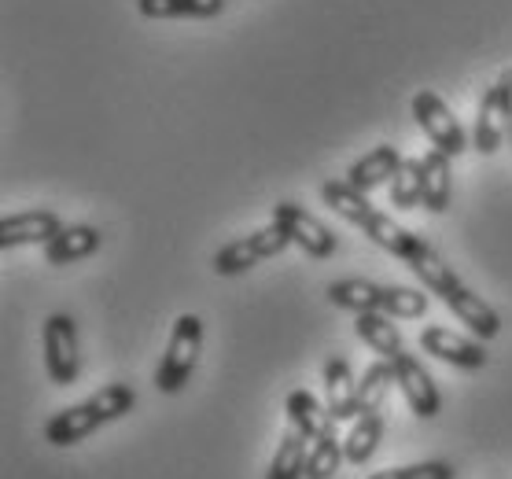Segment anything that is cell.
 Instances as JSON below:
<instances>
[{"label": "cell", "mask_w": 512, "mask_h": 479, "mask_svg": "<svg viewBox=\"0 0 512 479\" xmlns=\"http://www.w3.org/2000/svg\"><path fill=\"white\" fill-rule=\"evenodd\" d=\"M325 395H328V413L336 421H354L358 417V380L350 373L347 358H328L325 362Z\"/></svg>", "instance_id": "cell-13"}, {"label": "cell", "mask_w": 512, "mask_h": 479, "mask_svg": "<svg viewBox=\"0 0 512 479\" xmlns=\"http://www.w3.org/2000/svg\"><path fill=\"white\" fill-rule=\"evenodd\" d=\"M45 369L56 387H70L82 373V354H78V325L70 314H52L45 321Z\"/></svg>", "instance_id": "cell-5"}, {"label": "cell", "mask_w": 512, "mask_h": 479, "mask_svg": "<svg viewBox=\"0 0 512 479\" xmlns=\"http://www.w3.org/2000/svg\"><path fill=\"white\" fill-rule=\"evenodd\" d=\"M420 166H424V211L443 214L446 207H450V196H454V185H450V177H454L450 155L439 152V148H431V152L420 159Z\"/></svg>", "instance_id": "cell-18"}, {"label": "cell", "mask_w": 512, "mask_h": 479, "mask_svg": "<svg viewBox=\"0 0 512 479\" xmlns=\"http://www.w3.org/2000/svg\"><path fill=\"white\" fill-rule=\"evenodd\" d=\"M395 380H398V387H402V395H406L409 409L417 413L420 421H431V417H439V406H443V398H439V387H435L431 373L409 351L395 358Z\"/></svg>", "instance_id": "cell-9"}, {"label": "cell", "mask_w": 512, "mask_h": 479, "mask_svg": "<svg viewBox=\"0 0 512 479\" xmlns=\"http://www.w3.org/2000/svg\"><path fill=\"white\" fill-rule=\"evenodd\" d=\"M443 306H446V310H454L457 321L472 328V336H476V339H494L501 332L498 310H494V306H490L483 295L472 292L465 281L443 295Z\"/></svg>", "instance_id": "cell-10"}, {"label": "cell", "mask_w": 512, "mask_h": 479, "mask_svg": "<svg viewBox=\"0 0 512 479\" xmlns=\"http://www.w3.org/2000/svg\"><path fill=\"white\" fill-rule=\"evenodd\" d=\"M59 229H63V222H59V214H52V211L8 214V218L0 222V247H4V251H12V247L48 244Z\"/></svg>", "instance_id": "cell-11"}, {"label": "cell", "mask_w": 512, "mask_h": 479, "mask_svg": "<svg viewBox=\"0 0 512 479\" xmlns=\"http://www.w3.org/2000/svg\"><path fill=\"white\" fill-rule=\"evenodd\" d=\"M380 439H384V417L380 413H358L354 428L343 439V454H347L350 465H365L376 454Z\"/></svg>", "instance_id": "cell-22"}, {"label": "cell", "mask_w": 512, "mask_h": 479, "mask_svg": "<svg viewBox=\"0 0 512 479\" xmlns=\"http://www.w3.org/2000/svg\"><path fill=\"white\" fill-rule=\"evenodd\" d=\"M369 479H457V468L450 461H420V465L406 468H384Z\"/></svg>", "instance_id": "cell-27"}, {"label": "cell", "mask_w": 512, "mask_h": 479, "mask_svg": "<svg viewBox=\"0 0 512 479\" xmlns=\"http://www.w3.org/2000/svg\"><path fill=\"white\" fill-rule=\"evenodd\" d=\"M343 461H347V454H343V443L336 435L314 439L310 457H306V479H332L343 468Z\"/></svg>", "instance_id": "cell-25"}, {"label": "cell", "mask_w": 512, "mask_h": 479, "mask_svg": "<svg viewBox=\"0 0 512 479\" xmlns=\"http://www.w3.org/2000/svg\"><path fill=\"white\" fill-rule=\"evenodd\" d=\"M144 19H214L225 12V0H137Z\"/></svg>", "instance_id": "cell-21"}, {"label": "cell", "mask_w": 512, "mask_h": 479, "mask_svg": "<svg viewBox=\"0 0 512 479\" xmlns=\"http://www.w3.org/2000/svg\"><path fill=\"white\" fill-rule=\"evenodd\" d=\"M273 225H280L284 233H288V240L295 247H303L306 255L310 258H332L336 255V247H339V240H336V233L328 229L321 218H314V214L306 211V207H299V203H277L273 207Z\"/></svg>", "instance_id": "cell-7"}, {"label": "cell", "mask_w": 512, "mask_h": 479, "mask_svg": "<svg viewBox=\"0 0 512 479\" xmlns=\"http://www.w3.org/2000/svg\"><path fill=\"white\" fill-rule=\"evenodd\" d=\"M199 351H203V321H199V314H181L174 321L163 362L155 369V387L163 395H177L196 373Z\"/></svg>", "instance_id": "cell-3"}, {"label": "cell", "mask_w": 512, "mask_h": 479, "mask_svg": "<svg viewBox=\"0 0 512 479\" xmlns=\"http://www.w3.org/2000/svg\"><path fill=\"white\" fill-rule=\"evenodd\" d=\"M420 351L439 358V362H450L457 369H483L487 365V347L483 339H468L457 336L454 328L446 325H428L420 332Z\"/></svg>", "instance_id": "cell-8"}, {"label": "cell", "mask_w": 512, "mask_h": 479, "mask_svg": "<svg viewBox=\"0 0 512 479\" xmlns=\"http://www.w3.org/2000/svg\"><path fill=\"white\" fill-rule=\"evenodd\" d=\"M498 89H501V118H505V137L512 141V71L501 74Z\"/></svg>", "instance_id": "cell-28"}, {"label": "cell", "mask_w": 512, "mask_h": 479, "mask_svg": "<svg viewBox=\"0 0 512 479\" xmlns=\"http://www.w3.org/2000/svg\"><path fill=\"white\" fill-rule=\"evenodd\" d=\"M306 443H310V439H306L299 428H288V432L280 435L277 454L269 461L266 479H306V457H310Z\"/></svg>", "instance_id": "cell-20"}, {"label": "cell", "mask_w": 512, "mask_h": 479, "mask_svg": "<svg viewBox=\"0 0 512 479\" xmlns=\"http://www.w3.org/2000/svg\"><path fill=\"white\" fill-rule=\"evenodd\" d=\"M402 155H398V148H391V144H380V148H373V152L365 155V159H358V163L350 166L347 181L358 192H373V188L387 185V181H395V174L402 170Z\"/></svg>", "instance_id": "cell-15"}, {"label": "cell", "mask_w": 512, "mask_h": 479, "mask_svg": "<svg viewBox=\"0 0 512 479\" xmlns=\"http://www.w3.org/2000/svg\"><path fill=\"white\" fill-rule=\"evenodd\" d=\"M321 199L328 203V211H336L339 218H347L350 225H358L361 233L369 236L376 247L391 251V255L402 258V262H406V258L413 255V247L424 240V236L409 233L406 225H398L391 214L376 211L373 203H369V192H358L350 181L328 177L325 185H321Z\"/></svg>", "instance_id": "cell-1"}, {"label": "cell", "mask_w": 512, "mask_h": 479, "mask_svg": "<svg viewBox=\"0 0 512 479\" xmlns=\"http://www.w3.org/2000/svg\"><path fill=\"white\" fill-rule=\"evenodd\" d=\"M137 406V391L129 384H107L96 395H89L85 402L70 409H59L56 417L45 424V443L52 446H74L89 439L93 432H100L104 424L122 421L126 413H133Z\"/></svg>", "instance_id": "cell-2"}, {"label": "cell", "mask_w": 512, "mask_h": 479, "mask_svg": "<svg viewBox=\"0 0 512 479\" xmlns=\"http://www.w3.org/2000/svg\"><path fill=\"white\" fill-rule=\"evenodd\" d=\"M284 247H291L288 233H284L280 225L269 222L266 229H258V233L240 236V240H233V244H225L218 255L210 258V266H214L218 277H240V273H247V269H255L258 262L284 255Z\"/></svg>", "instance_id": "cell-4"}, {"label": "cell", "mask_w": 512, "mask_h": 479, "mask_svg": "<svg viewBox=\"0 0 512 479\" xmlns=\"http://www.w3.org/2000/svg\"><path fill=\"white\" fill-rule=\"evenodd\" d=\"M358 339H365L380 358L395 362L398 354H406V343H402V332H398L395 317L387 314H358V325H354Z\"/></svg>", "instance_id": "cell-19"}, {"label": "cell", "mask_w": 512, "mask_h": 479, "mask_svg": "<svg viewBox=\"0 0 512 479\" xmlns=\"http://www.w3.org/2000/svg\"><path fill=\"white\" fill-rule=\"evenodd\" d=\"M479 155H494L505 141V118H501V89L490 85L476 107V129H472Z\"/></svg>", "instance_id": "cell-17"}, {"label": "cell", "mask_w": 512, "mask_h": 479, "mask_svg": "<svg viewBox=\"0 0 512 479\" xmlns=\"http://www.w3.org/2000/svg\"><path fill=\"white\" fill-rule=\"evenodd\" d=\"M284 409H288V421L291 428H299V432L306 435V439H325V435H336V417L328 413V406H321L317 402V395H310V391H291L288 402H284Z\"/></svg>", "instance_id": "cell-14"}, {"label": "cell", "mask_w": 512, "mask_h": 479, "mask_svg": "<svg viewBox=\"0 0 512 479\" xmlns=\"http://www.w3.org/2000/svg\"><path fill=\"white\" fill-rule=\"evenodd\" d=\"M100 244H104V233L96 225H63L45 244V258L52 266H70V262H82V258L96 255Z\"/></svg>", "instance_id": "cell-12"}, {"label": "cell", "mask_w": 512, "mask_h": 479, "mask_svg": "<svg viewBox=\"0 0 512 479\" xmlns=\"http://www.w3.org/2000/svg\"><path fill=\"white\" fill-rule=\"evenodd\" d=\"M428 295L417 288H402V284H384V314L395 321H413V317L428 314Z\"/></svg>", "instance_id": "cell-26"}, {"label": "cell", "mask_w": 512, "mask_h": 479, "mask_svg": "<svg viewBox=\"0 0 512 479\" xmlns=\"http://www.w3.org/2000/svg\"><path fill=\"white\" fill-rule=\"evenodd\" d=\"M395 362H373L365 369V376L358 380V413H380L384 406V398L391 395V387H395Z\"/></svg>", "instance_id": "cell-23"}, {"label": "cell", "mask_w": 512, "mask_h": 479, "mask_svg": "<svg viewBox=\"0 0 512 479\" xmlns=\"http://www.w3.org/2000/svg\"><path fill=\"white\" fill-rule=\"evenodd\" d=\"M417 203H424V166H420V159H406L391 181V207L413 211Z\"/></svg>", "instance_id": "cell-24"}, {"label": "cell", "mask_w": 512, "mask_h": 479, "mask_svg": "<svg viewBox=\"0 0 512 479\" xmlns=\"http://www.w3.org/2000/svg\"><path fill=\"white\" fill-rule=\"evenodd\" d=\"M413 118H417V126L428 133V141L435 144L439 152L450 155V159H457V155L468 148L465 129H461V122H457L454 111L446 107V100L439 93L420 89V93L413 96Z\"/></svg>", "instance_id": "cell-6"}, {"label": "cell", "mask_w": 512, "mask_h": 479, "mask_svg": "<svg viewBox=\"0 0 512 479\" xmlns=\"http://www.w3.org/2000/svg\"><path fill=\"white\" fill-rule=\"evenodd\" d=\"M325 295L328 303L339 306V310H350V314H384V284L350 277V281H332Z\"/></svg>", "instance_id": "cell-16"}]
</instances>
